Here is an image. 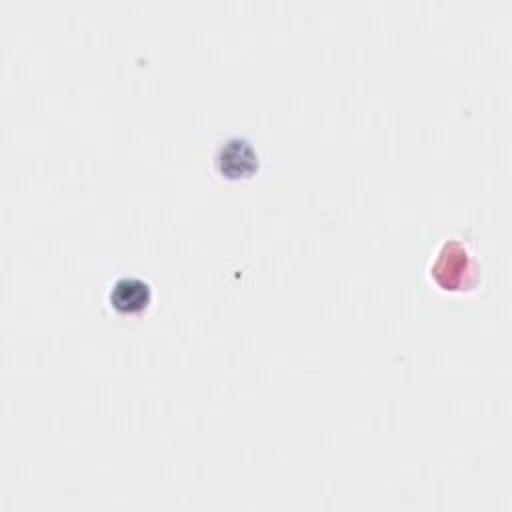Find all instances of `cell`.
<instances>
[{"mask_svg":"<svg viewBox=\"0 0 512 512\" xmlns=\"http://www.w3.org/2000/svg\"><path fill=\"white\" fill-rule=\"evenodd\" d=\"M216 166L228 178H240L254 172L258 166V156L248 140L232 138L224 146H220L216 154Z\"/></svg>","mask_w":512,"mask_h":512,"instance_id":"1","label":"cell"},{"mask_svg":"<svg viewBox=\"0 0 512 512\" xmlns=\"http://www.w3.org/2000/svg\"><path fill=\"white\" fill-rule=\"evenodd\" d=\"M150 296L148 282L134 276H124L114 282L110 290V304L122 314H136L150 304Z\"/></svg>","mask_w":512,"mask_h":512,"instance_id":"2","label":"cell"}]
</instances>
